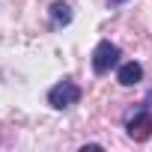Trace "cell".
I'll use <instances>...</instances> for the list:
<instances>
[{
    "mask_svg": "<svg viewBox=\"0 0 152 152\" xmlns=\"http://www.w3.org/2000/svg\"><path fill=\"white\" fill-rule=\"evenodd\" d=\"M78 102H81V87L72 84V81H60V84H54L51 93H48V104H51L54 110H66V107L78 104Z\"/></svg>",
    "mask_w": 152,
    "mask_h": 152,
    "instance_id": "1",
    "label": "cell"
},
{
    "mask_svg": "<svg viewBox=\"0 0 152 152\" xmlns=\"http://www.w3.org/2000/svg\"><path fill=\"white\" fill-rule=\"evenodd\" d=\"M119 57H122V51H119L113 42H99L96 51H93V72H96V75H107V72L119 63Z\"/></svg>",
    "mask_w": 152,
    "mask_h": 152,
    "instance_id": "2",
    "label": "cell"
},
{
    "mask_svg": "<svg viewBox=\"0 0 152 152\" xmlns=\"http://www.w3.org/2000/svg\"><path fill=\"white\" fill-rule=\"evenodd\" d=\"M125 131H128V137L131 140H146L149 134H152V113L149 110H137V113H131L128 116V122H125Z\"/></svg>",
    "mask_w": 152,
    "mask_h": 152,
    "instance_id": "3",
    "label": "cell"
},
{
    "mask_svg": "<svg viewBox=\"0 0 152 152\" xmlns=\"http://www.w3.org/2000/svg\"><path fill=\"white\" fill-rule=\"evenodd\" d=\"M116 81L122 84V87H134V84H140L143 81V66L140 63H122L119 66V72H116Z\"/></svg>",
    "mask_w": 152,
    "mask_h": 152,
    "instance_id": "4",
    "label": "cell"
},
{
    "mask_svg": "<svg viewBox=\"0 0 152 152\" xmlns=\"http://www.w3.org/2000/svg\"><path fill=\"white\" fill-rule=\"evenodd\" d=\"M51 21H54V27H66V24H72V6L63 3V0L51 3Z\"/></svg>",
    "mask_w": 152,
    "mask_h": 152,
    "instance_id": "5",
    "label": "cell"
}]
</instances>
